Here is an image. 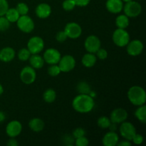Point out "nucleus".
Returning a JSON list of instances; mask_svg holds the SVG:
<instances>
[{"mask_svg": "<svg viewBox=\"0 0 146 146\" xmlns=\"http://www.w3.org/2000/svg\"><path fill=\"white\" fill-rule=\"evenodd\" d=\"M94 98L88 94H80L72 102V106L75 111L81 113H89L94 107Z\"/></svg>", "mask_w": 146, "mask_h": 146, "instance_id": "obj_1", "label": "nucleus"}, {"mask_svg": "<svg viewBox=\"0 0 146 146\" xmlns=\"http://www.w3.org/2000/svg\"><path fill=\"white\" fill-rule=\"evenodd\" d=\"M128 98L131 104L135 106L144 105L146 101L145 91L142 87L134 86L128 91Z\"/></svg>", "mask_w": 146, "mask_h": 146, "instance_id": "obj_2", "label": "nucleus"}, {"mask_svg": "<svg viewBox=\"0 0 146 146\" xmlns=\"http://www.w3.org/2000/svg\"><path fill=\"white\" fill-rule=\"evenodd\" d=\"M113 40L118 46L123 47L129 43V34L124 29H117L113 34Z\"/></svg>", "mask_w": 146, "mask_h": 146, "instance_id": "obj_3", "label": "nucleus"}, {"mask_svg": "<svg viewBox=\"0 0 146 146\" xmlns=\"http://www.w3.org/2000/svg\"><path fill=\"white\" fill-rule=\"evenodd\" d=\"M17 22L18 28L23 32L30 33L34 29V23L32 19L27 15L20 16Z\"/></svg>", "mask_w": 146, "mask_h": 146, "instance_id": "obj_4", "label": "nucleus"}, {"mask_svg": "<svg viewBox=\"0 0 146 146\" xmlns=\"http://www.w3.org/2000/svg\"><path fill=\"white\" fill-rule=\"evenodd\" d=\"M124 13L128 17H136L141 13L142 7L137 1H132L126 2L124 6Z\"/></svg>", "mask_w": 146, "mask_h": 146, "instance_id": "obj_5", "label": "nucleus"}, {"mask_svg": "<svg viewBox=\"0 0 146 146\" xmlns=\"http://www.w3.org/2000/svg\"><path fill=\"white\" fill-rule=\"evenodd\" d=\"M29 51L31 54H38L44 47V40L39 36H33L29 40L27 44Z\"/></svg>", "mask_w": 146, "mask_h": 146, "instance_id": "obj_6", "label": "nucleus"}, {"mask_svg": "<svg viewBox=\"0 0 146 146\" xmlns=\"http://www.w3.org/2000/svg\"><path fill=\"white\" fill-rule=\"evenodd\" d=\"M120 133L127 141H132L134 135L136 134L135 128L131 123L123 122L120 127Z\"/></svg>", "mask_w": 146, "mask_h": 146, "instance_id": "obj_7", "label": "nucleus"}, {"mask_svg": "<svg viewBox=\"0 0 146 146\" xmlns=\"http://www.w3.org/2000/svg\"><path fill=\"white\" fill-rule=\"evenodd\" d=\"M60 70L62 72H68L74 69L76 66V61L74 57L71 55H66L61 58L59 61Z\"/></svg>", "mask_w": 146, "mask_h": 146, "instance_id": "obj_8", "label": "nucleus"}, {"mask_svg": "<svg viewBox=\"0 0 146 146\" xmlns=\"http://www.w3.org/2000/svg\"><path fill=\"white\" fill-rule=\"evenodd\" d=\"M85 48L89 53L95 54L101 48V41L96 36H89L85 41Z\"/></svg>", "mask_w": 146, "mask_h": 146, "instance_id": "obj_9", "label": "nucleus"}, {"mask_svg": "<svg viewBox=\"0 0 146 146\" xmlns=\"http://www.w3.org/2000/svg\"><path fill=\"white\" fill-rule=\"evenodd\" d=\"M64 32L66 34L67 37L75 39L81 36L82 30H81L79 24L74 22H71L66 25Z\"/></svg>", "mask_w": 146, "mask_h": 146, "instance_id": "obj_10", "label": "nucleus"}, {"mask_svg": "<svg viewBox=\"0 0 146 146\" xmlns=\"http://www.w3.org/2000/svg\"><path fill=\"white\" fill-rule=\"evenodd\" d=\"M36 76V72L33 67L26 66L21 71L20 78L21 81L25 84H31L35 81Z\"/></svg>", "mask_w": 146, "mask_h": 146, "instance_id": "obj_11", "label": "nucleus"}, {"mask_svg": "<svg viewBox=\"0 0 146 146\" xmlns=\"http://www.w3.org/2000/svg\"><path fill=\"white\" fill-rule=\"evenodd\" d=\"M61 59V54L55 48H48L44 52V60L48 64H56Z\"/></svg>", "mask_w": 146, "mask_h": 146, "instance_id": "obj_12", "label": "nucleus"}, {"mask_svg": "<svg viewBox=\"0 0 146 146\" xmlns=\"http://www.w3.org/2000/svg\"><path fill=\"white\" fill-rule=\"evenodd\" d=\"M127 45V52L132 56L140 55L143 50V44L140 40H133Z\"/></svg>", "mask_w": 146, "mask_h": 146, "instance_id": "obj_13", "label": "nucleus"}, {"mask_svg": "<svg viewBox=\"0 0 146 146\" xmlns=\"http://www.w3.org/2000/svg\"><path fill=\"white\" fill-rule=\"evenodd\" d=\"M21 130H22V125L21 123L18 121H12L7 125L6 132L9 137L15 138L21 133Z\"/></svg>", "mask_w": 146, "mask_h": 146, "instance_id": "obj_14", "label": "nucleus"}, {"mask_svg": "<svg viewBox=\"0 0 146 146\" xmlns=\"http://www.w3.org/2000/svg\"><path fill=\"white\" fill-rule=\"evenodd\" d=\"M128 117V113L123 108H116L113 110L111 114V123H121L124 122L127 119Z\"/></svg>", "mask_w": 146, "mask_h": 146, "instance_id": "obj_15", "label": "nucleus"}, {"mask_svg": "<svg viewBox=\"0 0 146 146\" xmlns=\"http://www.w3.org/2000/svg\"><path fill=\"white\" fill-rule=\"evenodd\" d=\"M106 8L108 11L113 14H118L122 11L123 4L122 0H107Z\"/></svg>", "mask_w": 146, "mask_h": 146, "instance_id": "obj_16", "label": "nucleus"}, {"mask_svg": "<svg viewBox=\"0 0 146 146\" xmlns=\"http://www.w3.org/2000/svg\"><path fill=\"white\" fill-rule=\"evenodd\" d=\"M118 135L115 131L107 133L103 138V144L105 146H115L118 143Z\"/></svg>", "mask_w": 146, "mask_h": 146, "instance_id": "obj_17", "label": "nucleus"}, {"mask_svg": "<svg viewBox=\"0 0 146 146\" xmlns=\"http://www.w3.org/2000/svg\"><path fill=\"white\" fill-rule=\"evenodd\" d=\"M51 13V7L48 4L41 3L36 8V14L41 19H45L49 17Z\"/></svg>", "mask_w": 146, "mask_h": 146, "instance_id": "obj_18", "label": "nucleus"}, {"mask_svg": "<svg viewBox=\"0 0 146 146\" xmlns=\"http://www.w3.org/2000/svg\"><path fill=\"white\" fill-rule=\"evenodd\" d=\"M15 56V51L11 47H5L0 51V60L3 62H9Z\"/></svg>", "mask_w": 146, "mask_h": 146, "instance_id": "obj_19", "label": "nucleus"}, {"mask_svg": "<svg viewBox=\"0 0 146 146\" xmlns=\"http://www.w3.org/2000/svg\"><path fill=\"white\" fill-rule=\"evenodd\" d=\"M30 128L35 132H40L44 128V123L41 119L38 118H33L29 123Z\"/></svg>", "mask_w": 146, "mask_h": 146, "instance_id": "obj_20", "label": "nucleus"}, {"mask_svg": "<svg viewBox=\"0 0 146 146\" xmlns=\"http://www.w3.org/2000/svg\"><path fill=\"white\" fill-rule=\"evenodd\" d=\"M29 62L31 66L34 68H41L44 66V58L39 55L37 54H32V56L29 57Z\"/></svg>", "mask_w": 146, "mask_h": 146, "instance_id": "obj_21", "label": "nucleus"}, {"mask_svg": "<svg viewBox=\"0 0 146 146\" xmlns=\"http://www.w3.org/2000/svg\"><path fill=\"white\" fill-rule=\"evenodd\" d=\"M96 62V57L94 54H91V53L85 54L82 58V64H84V66L87 68L94 66Z\"/></svg>", "mask_w": 146, "mask_h": 146, "instance_id": "obj_22", "label": "nucleus"}, {"mask_svg": "<svg viewBox=\"0 0 146 146\" xmlns=\"http://www.w3.org/2000/svg\"><path fill=\"white\" fill-rule=\"evenodd\" d=\"M115 24L119 29H125L129 25L128 17L125 14V15L123 14V15L118 16L115 19Z\"/></svg>", "mask_w": 146, "mask_h": 146, "instance_id": "obj_23", "label": "nucleus"}, {"mask_svg": "<svg viewBox=\"0 0 146 146\" xmlns=\"http://www.w3.org/2000/svg\"><path fill=\"white\" fill-rule=\"evenodd\" d=\"M6 18L9 20V22H16L19 18L20 15L17 10L14 8L8 9L5 14Z\"/></svg>", "mask_w": 146, "mask_h": 146, "instance_id": "obj_24", "label": "nucleus"}, {"mask_svg": "<svg viewBox=\"0 0 146 146\" xmlns=\"http://www.w3.org/2000/svg\"><path fill=\"white\" fill-rule=\"evenodd\" d=\"M135 115L138 121L145 123L146 122V106L145 105L140 106L139 108L135 111Z\"/></svg>", "mask_w": 146, "mask_h": 146, "instance_id": "obj_25", "label": "nucleus"}, {"mask_svg": "<svg viewBox=\"0 0 146 146\" xmlns=\"http://www.w3.org/2000/svg\"><path fill=\"white\" fill-rule=\"evenodd\" d=\"M43 97H44V99L46 102L52 103L55 101L56 97V94L55 91L54 89L48 88L44 93Z\"/></svg>", "mask_w": 146, "mask_h": 146, "instance_id": "obj_26", "label": "nucleus"}, {"mask_svg": "<svg viewBox=\"0 0 146 146\" xmlns=\"http://www.w3.org/2000/svg\"><path fill=\"white\" fill-rule=\"evenodd\" d=\"M77 91L80 94H89L91 93V86L85 81H81L77 85Z\"/></svg>", "mask_w": 146, "mask_h": 146, "instance_id": "obj_27", "label": "nucleus"}, {"mask_svg": "<svg viewBox=\"0 0 146 146\" xmlns=\"http://www.w3.org/2000/svg\"><path fill=\"white\" fill-rule=\"evenodd\" d=\"M111 123V120L106 116L100 117L98 120V125L101 128H108Z\"/></svg>", "mask_w": 146, "mask_h": 146, "instance_id": "obj_28", "label": "nucleus"}, {"mask_svg": "<svg viewBox=\"0 0 146 146\" xmlns=\"http://www.w3.org/2000/svg\"><path fill=\"white\" fill-rule=\"evenodd\" d=\"M31 54L29 51L28 48H22L19 51L18 58L21 61H25L29 58V57L31 56Z\"/></svg>", "mask_w": 146, "mask_h": 146, "instance_id": "obj_29", "label": "nucleus"}, {"mask_svg": "<svg viewBox=\"0 0 146 146\" xmlns=\"http://www.w3.org/2000/svg\"><path fill=\"white\" fill-rule=\"evenodd\" d=\"M16 9L17 10L20 16L27 15L29 12V7L25 3H19L17 4Z\"/></svg>", "mask_w": 146, "mask_h": 146, "instance_id": "obj_30", "label": "nucleus"}, {"mask_svg": "<svg viewBox=\"0 0 146 146\" xmlns=\"http://www.w3.org/2000/svg\"><path fill=\"white\" fill-rule=\"evenodd\" d=\"M10 27V22L6 17L3 16L0 17V31H4L8 29Z\"/></svg>", "mask_w": 146, "mask_h": 146, "instance_id": "obj_31", "label": "nucleus"}, {"mask_svg": "<svg viewBox=\"0 0 146 146\" xmlns=\"http://www.w3.org/2000/svg\"><path fill=\"white\" fill-rule=\"evenodd\" d=\"M48 73L51 76H56L61 73L59 66L56 64H52L49 68H48Z\"/></svg>", "mask_w": 146, "mask_h": 146, "instance_id": "obj_32", "label": "nucleus"}, {"mask_svg": "<svg viewBox=\"0 0 146 146\" xmlns=\"http://www.w3.org/2000/svg\"><path fill=\"white\" fill-rule=\"evenodd\" d=\"M76 7V4L74 0H65L63 2V8L66 11H71Z\"/></svg>", "mask_w": 146, "mask_h": 146, "instance_id": "obj_33", "label": "nucleus"}, {"mask_svg": "<svg viewBox=\"0 0 146 146\" xmlns=\"http://www.w3.org/2000/svg\"><path fill=\"white\" fill-rule=\"evenodd\" d=\"M8 9L9 5L7 0H0V17L5 15Z\"/></svg>", "mask_w": 146, "mask_h": 146, "instance_id": "obj_34", "label": "nucleus"}, {"mask_svg": "<svg viewBox=\"0 0 146 146\" xmlns=\"http://www.w3.org/2000/svg\"><path fill=\"white\" fill-rule=\"evenodd\" d=\"M76 139L75 144L76 146H86L88 145V141L85 136L80 137Z\"/></svg>", "mask_w": 146, "mask_h": 146, "instance_id": "obj_35", "label": "nucleus"}, {"mask_svg": "<svg viewBox=\"0 0 146 146\" xmlns=\"http://www.w3.org/2000/svg\"><path fill=\"white\" fill-rule=\"evenodd\" d=\"M86 131L84 128H77L73 132V136L75 138H80V137L85 136Z\"/></svg>", "mask_w": 146, "mask_h": 146, "instance_id": "obj_36", "label": "nucleus"}, {"mask_svg": "<svg viewBox=\"0 0 146 146\" xmlns=\"http://www.w3.org/2000/svg\"><path fill=\"white\" fill-rule=\"evenodd\" d=\"M97 56L100 58V59H105L108 56V53L104 48H100L98 51H96Z\"/></svg>", "mask_w": 146, "mask_h": 146, "instance_id": "obj_37", "label": "nucleus"}, {"mask_svg": "<svg viewBox=\"0 0 146 146\" xmlns=\"http://www.w3.org/2000/svg\"><path fill=\"white\" fill-rule=\"evenodd\" d=\"M67 38V36L64 31H58L56 34V40L59 42H64Z\"/></svg>", "mask_w": 146, "mask_h": 146, "instance_id": "obj_38", "label": "nucleus"}, {"mask_svg": "<svg viewBox=\"0 0 146 146\" xmlns=\"http://www.w3.org/2000/svg\"><path fill=\"white\" fill-rule=\"evenodd\" d=\"M132 141L136 145H140L143 141V137L141 135H140V134H135L133 136V138Z\"/></svg>", "mask_w": 146, "mask_h": 146, "instance_id": "obj_39", "label": "nucleus"}, {"mask_svg": "<svg viewBox=\"0 0 146 146\" xmlns=\"http://www.w3.org/2000/svg\"><path fill=\"white\" fill-rule=\"evenodd\" d=\"M76 5L79 7H86L90 2V0H74Z\"/></svg>", "mask_w": 146, "mask_h": 146, "instance_id": "obj_40", "label": "nucleus"}, {"mask_svg": "<svg viewBox=\"0 0 146 146\" xmlns=\"http://www.w3.org/2000/svg\"><path fill=\"white\" fill-rule=\"evenodd\" d=\"M64 141H65L66 145H71V144H73V143H74V138H71V137L69 136L68 135H65V137H64Z\"/></svg>", "mask_w": 146, "mask_h": 146, "instance_id": "obj_41", "label": "nucleus"}, {"mask_svg": "<svg viewBox=\"0 0 146 146\" xmlns=\"http://www.w3.org/2000/svg\"><path fill=\"white\" fill-rule=\"evenodd\" d=\"M7 145L9 146H17L19 145V143L15 139H11L8 141Z\"/></svg>", "mask_w": 146, "mask_h": 146, "instance_id": "obj_42", "label": "nucleus"}, {"mask_svg": "<svg viewBox=\"0 0 146 146\" xmlns=\"http://www.w3.org/2000/svg\"><path fill=\"white\" fill-rule=\"evenodd\" d=\"M118 146H131V143H130L129 141H122V142L119 143L118 144H117Z\"/></svg>", "mask_w": 146, "mask_h": 146, "instance_id": "obj_43", "label": "nucleus"}, {"mask_svg": "<svg viewBox=\"0 0 146 146\" xmlns=\"http://www.w3.org/2000/svg\"><path fill=\"white\" fill-rule=\"evenodd\" d=\"M108 128H110L111 131H115V130H116V128H117L116 123H111V125H109V127H108Z\"/></svg>", "mask_w": 146, "mask_h": 146, "instance_id": "obj_44", "label": "nucleus"}, {"mask_svg": "<svg viewBox=\"0 0 146 146\" xmlns=\"http://www.w3.org/2000/svg\"><path fill=\"white\" fill-rule=\"evenodd\" d=\"M4 120H5V114L2 111H0V123L4 121Z\"/></svg>", "mask_w": 146, "mask_h": 146, "instance_id": "obj_45", "label": "nucleus"}, {"mask_svg": "<svg viewBox=\"0 0 146 146\" xmlns=\"http://www.w3.org/2000/svg\"><path fill=\"white\" fill-rule=\"evenodd\" d=\"M4 92V89H3V87L1 85V84H0V96L2 94V93Z\"/></svg>", "mask_w": 146, "mask_h": 146, "instance_id": "obj_46", "label": "nucleus"}, {"mask_svg": "<svg viewBox=\"0 0 146 146\" xmlns=\"http://www.w3.org/2000/svg\"><path fill=\"white\" fill-rule=\"evenodd\" d=\"M122 1H125V2H128V1H132V0H122Z\"/></svg>", "mask_w": 146, "mask_h": 146, "instance_id": "obj_47", "label": "nucleus"}]
</instances>
